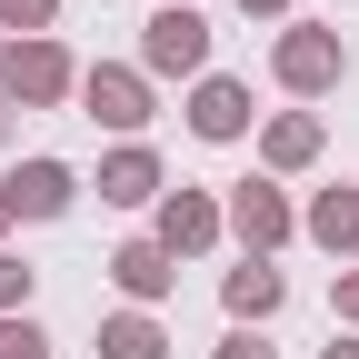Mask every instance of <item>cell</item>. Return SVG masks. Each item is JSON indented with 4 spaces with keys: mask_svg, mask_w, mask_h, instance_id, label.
I'll list each match as a JSON object with an SVG mask.
<instances>
[{
    "mask_svg": "<svg viewBox=\"0 0 359 359\" xmlns=\"http://www.w3.org/2000/svg\"><path fill=\"white\" fill-rule=\"evenodd\" d=\"M240 11H290V0H240Z\"/></svg>",
    "mask_w": 359,
    "mask_h": 359,
    "instance_id": "obj_21",
    "label": "cell"
},
{
    "mask_svg": "<svg viewBox=\"0 0 359 359\" xmlns=\"http://www.w3.org/2000/svg\"><path fill=\"white\" fill-rule=\"evenodd\" d=\"M219 240V210L200 200V190H170V210H160V250L180 259V250H210Z\"/></svg>",
    "mask_w": 359,
    "mask_h": 359,
    "instance_id": "obj_8",
    "label": "cell"
},
{
    "mask_svg": "<svg viewBox=\"0 0 359 359\" xmlns=\"http://www.w3.org/2000/svg\"><path fill=\"white\" fill-rule=\"evenodd\" d=\"M11 190V219H60L70 210V170L60 160H20V180H0Z\"/></svg>",
    "mask_w": 359,
    "mask_h": 359,
    "instance_id": "obj_5",
    "label": "cell"
},
{
    "mask_svg": "<svg viewBox=\"0 0 359 359\" xmlns=\"http://www.w3.org/2000/svg\"><path fill=\"white\" fill-rule=\"evenodd\" d=\"M230 219H240V240H250V250H280V240H290V200L269 190V180H240Z\"/></svg>",
    "mask_w": 359,
    "mask_h": 359,
    "instance_id": "obj_7",
    "label": "cell"
},
{
    "mask_svg": "<svg viewBox=\"0 0 359 359\" xmlns=\"http://www.w3.org/2000/svg\"><path fill=\"white\" fill-rule=\"evenodd\" d=\"M219 359H269V349H259V339L240 330V339H219Z\"/></svg>",
    "mask_w": 359,
    "mask_h": 359,
    "instance_id": "obj_18",
    "label": "cell"
},
{
    "mask_svg": "<svg viewBox=\"0 0 359 359\" xmlns=\"http://www.w3.org/2000/svg\"><path fill=\"white\" fill-rule=\"evenodd\" d=\"M339 70H349L339 30H290V40H280V80H290V90H330Z\"/></svg>",
    "mask_w": 359,
    "mask_h": 359,
    "instance_id": "obj_3",
    "label": "cell"
},
{
    "mask_svg": "<svg viewBox=\"0 0 359 359\" xmlns=\"http://www.w3.org/2000/svg\"><path fill=\"white\" fill-rule=\"evenodd\" d=\"M140 60H150V70H170V80H180V70H200V60H210V20L170 0V11L150 20V40H140Z\"/></svg>",
    "mask_w": 359,
    "mask_h": 359,
    "instance_id": "obj_2",
    "label": "cell"
},
{
    "mask_svg": "<svg viewBox=\"0 0 359 359\" xmlns=\"http://www.w3.org/2000/svg\"><path fill=\"white\" fill-rule=\"evenodd\" d=\"M160 349H170V339H160V330L140 320V309H130V320H110V330H100V359H160Z\"/></svg>",
    "mask_w": 359,
    "mask_h": 359,
    "instance_id": "obj_14",
    "label": "cell"
},
{
    "mask_svg": "<svg viewBox=\"0 0 359 359\" xmlns=\"http://www.w3.org/2000/svg\"><path fill=\"white\" fill-rule=\"evenodd\" d=\"M0 90H11V100H60L70 90V50L60 40H11V50H0Z\"/></svg>",
    "mask_w": 359,
    "mask_h": 359,
    "instance_id": "obj_1",
    "label": "cell"
},
{
    "mask_svg": "<svg viewBox=\"0 0 359 359\" xmlns=\"http://www.w3.org/2000/svg\"><path fill=\"white\" fill-rule=\"evenodd\" d=\"M50 11H60V0H0V20H11V30H50Z\"/></svg>",
    "mask_w": 359,
    "mask_h": 359,
    "instance_id": "obj_16",
    "label": "cell"
},
{
    "mask_svg": "<svg viewBox=\"0 0 359 359\" xmlns=\"http://www.w3.org/2000/svg\"><path fill=\"white\" fill-rule=\"evenodd\" d=\"M0 359H50V339H40L30 320H0Z\"/></svg>",
    "mask_w": 359,
    "mask_h": 359,
    "instance_id": "obj_15",
    "label": "cell"
},
{
    "mask_svg": "<svg viewBox=\"0 0 359 359\" xmlns=\"http://www.w3.org/2000/svg\"><path fill=\"white\" fill-rule=\"evenodd\" d=\"M20 299H30V269H20V259H0V309H20Z\"/></svg>",
    "mask_w": 359,
    "mask_h": 359,
    "instance_id": "obj_17",
    "label": "cell"
},
{
    "mask_svg": "<svg viewBox=\"0 0 359 359\" xmlns=\"http://www.w3.org/2000/svg\"><path fill=\"white\" fill-rule=\"evenodd\" d=\"M190 130H200V140H240V130H250V90L240 80H200L190 90Z\"/></svg>",
    "mask_w": 359,
    "mask_h": 359,
    "instance_id": "obj_6",
    "label": "cell"
},
{
    "mask_svg": "<svg viewBox=\"0 0 359 359\" xmlns=\"http://www.w3.org/2000/svg\"><path fill=\"white\" fill-rule=\"evenodd\" d=\"M150 190H160V160H150V150L100 160V200H120V210H130V200H150Z\"/></svg>",
    "mask_w": 359,
    "mask_h": 359,
    "instance_id": "obj_10",
    "label": "cell"
},
{
    "mask_svg": "<svg viewBox=\"0 0 359 359\" xmlns=\"http://www.w3.org/2000/svg\"><path fill=\"white\" fill-rule=\"evenodd\" d=\"M339 320H359V269H349V280H339Z\"/></svg>",
    "mask_w": 359,
    "mask_h": 359,
    "instance_id": "obj_19",
    "label": "cell"
},
{
    "mask_svg": "<svg viewBox=\"0 0 359 359\" xmlns=\"http://www.w3.org/2000/svg\"><path fill=\"white\" fill-rule=\"evenodd\" d=\"M309 230H320L330 250H349V240H359V190H320V210H309Z\"/></svg>",
    "mask_w": 359,
    "mask_h": 359,
    "instance_id": "obj_13",
    "label": "cell"
},
{
    "mask_svg": "<svg viewBox=\"0 0 359 359\" xmlns=\"http://www.w3.org/2000/svg\"><path fill=\"white\" fill-rule=\"evenodd\" d=\"M320 359H359V339H339V349H320Z\"/></svg>",
    "mask_w": 359,
    "mask_h": 359,
    "instance_id": "obj_20",
    "label": "cell"
},
{
    "mask_svg": "<svg viewBox=\"0 0 359 359\" xmlns=\"http://www.w3.org/2000/svg\"><path fill=\"white\" fill-rule=\"evenodd\" d=\"M309 150H320V120H309V110H290V120H269V170H299Z\"/></svg>",
    "mask_w": 359,
    "mask_h": 359,
    "instance_id": "obj_12",
    "label": "cell"
},
{
    "mask_svg": "<svg viewBox=\"0 0 359 359\" xmlns=\"http://www.w3.org/2000/svg\"><path fill=\"white\" fill-rule=\"evenodd\" d=\"M180 11H190V0H180Z\"/></svg>",
    "mask_w": 359,
    "mask_h": 359,
    "instance_id": "obj_23",
    "label": "cell"
},
{
    "mask_svg": "<svg viewBox=\"0 0 359 359\" xmlns=\"http://www.w3.org/2000/svg\"><path fill=\"white\" fill-rule=\"evenodd\" d=\"M80 100H90V120H110V130H140V120H150L140 70H90V80H80Z\"/></svg>",
    "mask_w": 359,
    "mask_h": 359,
    "instance_id": "obj_4",
    "label": "cell"
},
{
    "mask_svg": "<svg viewBox=\"0 0 359 359\" xmlns=\"http://www.w3.org/2000/svg\"><path fill=\"white\" fill-rule=\"evenodd\" d=\"M0 219H11V190H0Z\"/></svg>",
    "mask_w": 359,
    "mask_h": 359,
    "instance_id": "obj_22",
    "label": "cell"
},
{
    "mask_svg": "<svg viewBox=\"0 0 359 359\" xmlns=\"http://www.w3.org/2000/svg\"><path fill=\"white\" fill-rule=\"evenodd\" d=\"M230 309H240V320H269V309H280V269H269V259L230 269Z\"/></svg>",
    "mask_w": 359,
    "mask_h": 359,
    "instance_id": "obj_11",
    "label": "cell"
},
{
    "mask_svg": "<svg viewBox=\"0 0 359 359\" xmlns=\"http://www.w3.org/2000/svg\"><path fill=\"white\" fill-rule=\"evenodd\" d=\"M110 280H120L130 299H160V290H170V250H160V240H130V250L110 259Z\"/></svg>",
    "mask_w": 359,
    "mask_h": 359,
    "instance_id": "obj_9",
    "label": "cell"
}]
</instances>
